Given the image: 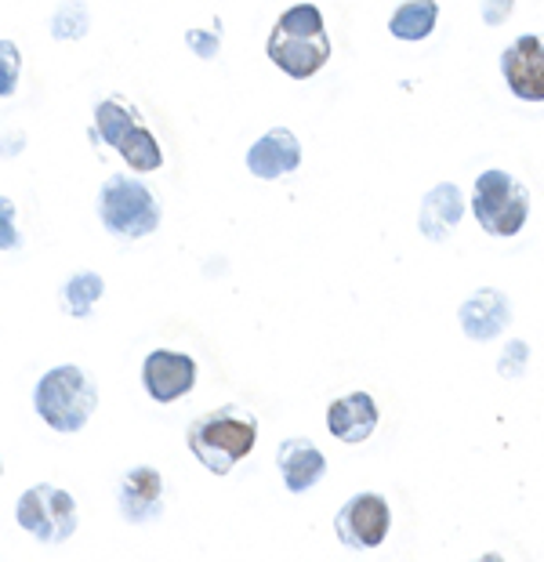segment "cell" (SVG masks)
I'll use <instances>...</instances> for the list:
<instances>
[{"instance_id": "obj_1", "label": "cell", "mask_w": 544, "mask_h": 562, "mask_svg": "<svg viewBox=\"0 0 544 562\" xmlns=\"http://www.w3.org/2000/svg\"><path fill=\"white\" fill-rule=\"evenodd\" d=\"M189 450L197 453L200 464L214 475L233 472V464H240L258 442V417L247 406L225 403L218 411L200 414L197 422H189L186 428Z\"/></svg>"}, {"instance_id": "obj_2", "label": "cell", "mask_w": 544, "mask_h": 562, "mask_svg": "<svg viewBox=\"0 0 544 562\" xmlns=\"http://www.w3.org/2000/svg\"><path fill=\"white\" fill-rule=\"evenodd\" d=\"M331 52L334 47H331V37H326V26L317 4L287 8L284 15L276 19L269 44H265V55L295 80H309L312 74H320V69L331 63Z\"/></svg>"}, {"instance_id": "obj_3", "label": "cell", "mask_w": 544, "mask_h": 562, "mask_svg": "<svg viewBox=\"0 0 544 562\" xmlns=\"http://www.w3.org/2000/svg\"><path fill=\"white\" fill-rule=\"evenodd\" d=\"M33 406L55 432H80L95 414V406H99V389L80 367L63 363L36 381Z\"/></svg>"}, {"instance_id": "obj_4", "label": "cell", "mask_w": 544, "mask_h": 562, "mask_svg": "<svg viewBox=\"0 0 544 562\" xmlns=\"http://www.w3.org/2000/svg\"><path fill=\"white\" fill-rule=\"evenodd\" d=\"M95 127H99L102 142H109L120 157L127 160L131 171H160L164 167V153L160 142L153 138V131L145 127L142 113L131 102H124L120 94L106 99L99 110H95Z\"/></svg>"}, {"instance_id": "obj_5", "label": "cell", "mask_w": 544, "mask_h": 562, "mask_svg": "<svg viewBox=\"0 0 544 562\" xmlns=\"http://www.w3.org/2000/svg\"><path fill=\"white\" fill-rule=\"evenodd\" d=\"M99 214L106 229L113 236H124V240H142L160 225V207H156L149 186L131 175L106 178L99 193Z\"/></svg>"}, {"instance_id": "obj_6", "label": "cell", "mask_w": 544, "mask_h": 562, "mask_svg": "<svg viewBox=\"0 0 544 562\" xmlns=\"http://www.w3.org/2000/svg\"><path fill=\"white\" fill-rule=\"evenodd\" d=\"M471 211H476L479 225L490 236H515L526 225L530 214V193L519 186L508 171H482L476 178V193H471Z\"/></svg>"}, {"instance_id": "obj_7", "label": "cell", "mask_w": 544, "mask_h": 562, "mask_svg": "<svg viewBox=\"0 0 544 562\" xmlns=\"http://www.w3.org/2000/svg\"><path fill=\"white\" fill-rule=\"evenodd\" d=\"M15 519L26 533H33L41 544H63L77 530V501L58 486H30L19 497Z\"/></svg>"}, {"instance_id": "obj_8", "label": "cell", "mask_w": 544, "mask_h": 562, "mask_svg": "<svg viewBox=\"0 0 544 562\" xmlns=\"http://www.w3.org/2000/svg\"><path fill=\"white\" fill-rule=\"evenodd\" d=\"M392 512L389 501L381 494H356L345 501V508L337 512V537L345 548L363 552V548H378L389 537Z\"/></svg>"}, {"instance_id": "obj_9", "label": "cell", "mask_w": 544, "mask_h": 562, "mask_svg": "<svg viewBox=\"0 0 544 562\" xmlns=\"http://www.w3.org/2000/svg\"><path fill=\"white\" fill-rule=\"evenodd\" d=\"M501 74L515 99L544 102V37L523 33L501 52Z\"/></svg>"}, {"instance_id": "obj_10", "label": "cell", "mask_w": 544, "mask_h": 562, "mask_svg": "<svg viewBox=\"0 0 544 562\" xmlns=\"http://www.w3.org/2000/svg\"><path fill=\"white\" fill-rule=\"evenodd\" d=\"M116 505L120 516L135 526L164 516V475L149 469V464H138V469L124 472L116 486Z\"/></svg>"}, {"instance_id": "obj_11", "label": "cell", "mask_w": 544, "mask_h": 562, "mask_svg": "<svg viewBox=\"0 0 544 562\" xmlns=\"http://www.w3.org/2000/svg\"><path fill=\"white\" fill-rule=\"evenodd\" d=\"M142 381H145V392H149L156 403H175L197 385V363H192V356L186 352L156 349L149 352V360L142 367Z\"/></svg>"}, {"instance_id": "obj_12", "label": "cell", "mask_w": 544, "mask_h": 562, "mask_svg": "<svg viewBox=\"0 0 544 562\" xmlns=\"http://www.w3.org/2000/svg\"><path fill=\"white\" fill-rule=\"evenodd\" d=\"M298 164H301V146L287 127L265 131L247 149V171L254 178H265V182H276V178L298 171Z\"/></svg>"}, {"instance_id": "obj_13", "label": "cell", "mask_w": 544, "mask_h": 562, "mask_svg": "<svg viewBox=\"0 0 544 562\" xmlns=\"http://www.w3.org/2000/svg\"><path fill=\"white\" fill-rule=\"evenodd\" d=\"M276 464H280L284 486L290 490V494H306V490L317 486L323 480V472H326L323 450L306 436L287 439L280 447V453H276Z\"/></svg>"}, {"instance_id": "obj_14", "label": "cell", "mask_w": 544, "mask_h": 562, "mask_svg": "<svg viewBox=\"0 0 544 562\" xmlns=\"http://www.w3.org/2000/svg\"><path fill=\"white\" fill-rule=\"evenodd\" d=\"M326 428L331 436L342 442H363L374 436L378 428V403L367 392H348V396L334 400L331 411H326Z\"/></svg>"}, {"instance_id": "obj_15", "label": "cell", "mask_w": 544, "mask_h": 562, "mask_svg": "<svg viewBox=\"0 0 544 562\" xmlns=\"http://www.w3.org/2000/svg\"><path fill=\"white\" fill-rule=\"evenodd\" d=\"M508 319H512V305H508V297L501 291H493V286H482V291H476L462 305V327L471 341L498 338L508 327Z\"/></svg>"}, {"instance_id": "obj_16", "label": "cell", "mask_w": 544, "mask_h": 562, "mask_svg": "<svg viewBox=\"0 0 544 562\" xmlns=\"http://www.w3.org/2000/svg\"><path fill=\"white\" fill-rule=\"evenodd\" d=\"M462 214H465L462 189H457L454 182H443L425 196V203H421L418 225H421V233H425L432 244H440L457 229V225H462Z\"/></svg>"}, {"instance_id": "obj_17", "label": "cell", "mask_w": 544, "mask_h": 562, "mask_svg": "<svg viewBox=\"0 0 544 562\" xmlns=\"http://www.w3.org/2000/svg\"><path fill=\"white\" fill-rule=\"evenodd\" d=\"M435 22H440V4L435 0H407V4L392 11L389 30L399 41H425L435 30Z\"/></svg>"}, {"instance_id": "obj_18", "label": "cell", "mask_w": 544, "mask_h": 562, "mask_svg": "<svg viewBox=\"0 0 544 562\" xmlns=\"http://www.w3.org/2000/svg\"><path fill=\"white\" fill-rule=\"evenodd\" d=\"M106 294V283L99 272H73V277L63 283V291H58V302H63V308L69 316H91L95 302Z\"/></svg>"}, {"instance_id": "obj_19", "label": "cell", "mask_w": 544, "mask_h": 562, "mask_svg": "<svg viewBox=\"0 0 544 562\" xmlns=\"http://www.w3.org/2000/svg\"><path fill=\"white\" fill-rule=\"evenodd\" d=\"M52 33H55L58 41L84 37V33H88V8H84L80 0H66L63 11H58V15H55Z\"/></svg>"}, {"instance_id": "obj_20", "label": "cell", "mask_w": 544, "mask_h": 562, "mask_svg": "<svg viewBox=\"0 0 544 562\" xmlns=\"http://www.w3.org/2000/svg\"><path fill=\"white\" fill-rule=\"evenodd\" d=\"M526 356H530V349L523 341H508V349L501 356V374L504 378H519V374H523V367H526Z\"/></svg>"}, {"instance_id": "obj_21", "label": "cell", "mask_w": 544, "mask_h": 562, "mask_svg": "<svg viewBox=\"0 0 544 562\" xmlns=\"http://www.w3.org/2000/svg\"><path fill=\"white\" fill-rule=\"evenodd\" d=\"M186 41H189V47H197V55H200V58H214L218 44H222V30H211V33L189 30V33H186Z\"/></svg>"}, {"instance_id": "obj_22", "label": "cell", "mask_w": 544, "mask_h": 562, "mask_svg": "<svg viewBox=\"0 0 544 562\" xmlns=\"http://www.w3.org/2000/svg\"><path fill=\"white\" fill-rule=\"evenodd\" d=\"M515 0H482V22L487 26H501V22L512 15Z\"/></svg>"}, {"instance_id": "obj_23", "label": "cell", "mask_w": 544, "mask_h": 562, "mask_svg": "<svg viewBox=\"0 0 544 562\" xmlns=\"http://www.w3.org/2000/svg\"><path fill=\"white\" fill-rule=\"evenodd\" d=\"M15 77H19V47L4 41V83H0V91L4 94L15 91Z\"/></svg>"}, {"instance_id": "obj_24", "label": "cell", "mask_w": 544, "mask_h": 562, "mask_svg": "<svg viewBox=\"0 0 544 562\" xmlns=\"http://www.w3.org/2000/svg\"><path fill=\"white\" fill-rule=\"evenodd\" d=\"M476 562H504L501 555H482V559H476Z\"/></svg>"}]
</instances>
